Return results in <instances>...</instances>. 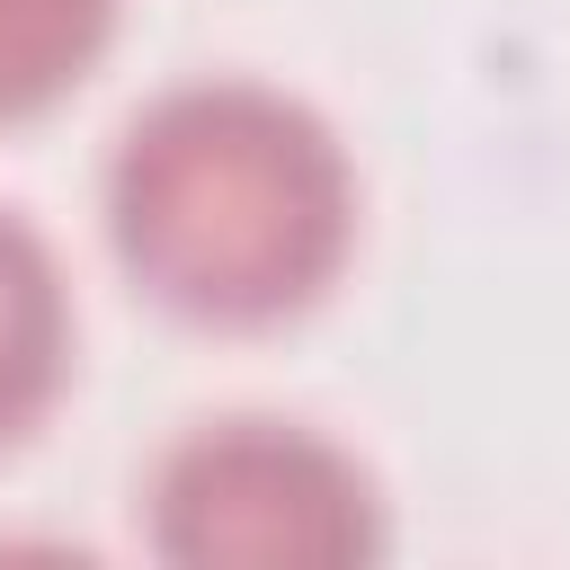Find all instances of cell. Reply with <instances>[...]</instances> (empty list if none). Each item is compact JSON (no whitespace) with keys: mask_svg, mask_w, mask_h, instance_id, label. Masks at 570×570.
Returning a JSON list of instances; mask_svg holds the SVG:
<instances>
[{"mask_svg":"<svg viewBox=\"0 0 570 570\" xmlns=\"http://www.w3.org/2000/svg\"><path fill=\"white\" fill-rule=\"evenodd\" d=\"M107 240L160 312L267 330L338 285L356 169L303 98L267 80H178L116 134Z\"/></svg>","mask_w":570,"mask_h":570,"instance_id":"6da1fadb","label":"cell"},{"mask_svg":"<svg viewBox=\"0 0 570 570\" xmlns=\"http://www.w3.org/2000/svg\"><path fill=\"white\" fill-rule=\"evenodd\" d=\"M151 543L187 570H347L383 543V508L321 428L205 419L151 472Z\"/></svg>","mask_w":570,"mask_h":570,"instance_id":"7a4b0ae2","label":"cell"},{"mask_svg":"<svg viewBox=\"0 0 570 570\" xmlns=\"http://www.w3.org/2000/svg\"><path fill=\"white\" fill-rule=\"evenodd\" d=\"M71 374V294L53 249L0 205V445H18Z\"/></svg>","mask_w":570,"mask_h":570,"instance_id":"3957f363","label":"cell"},{"mask_svg":"<svg viewBox=\"0 0 570 570\" xmlns=\"http://www.w3.org/2000/svg\"><path fill=\"white\" fill-rule=\"evenodd\" d=\"M116 36V0H0V125L71 98Z\"/></svg>","mask_w":570,"mask_h":570,"instance_id":"277c9868","label":"cell"}]
</instances>
